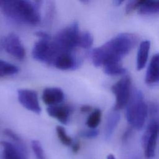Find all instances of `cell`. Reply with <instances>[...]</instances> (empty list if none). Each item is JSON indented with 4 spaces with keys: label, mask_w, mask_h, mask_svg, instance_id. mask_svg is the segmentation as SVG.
<instances>
[{
    "label": "cell",
    "mask_w": 159,
    "mask_h": 159,
    "mask_svg": "<svg viewBox=\"0 0 159 159\" xmlns=\"http://www.w3.org/2000/svg\"><path fill=\"white\" fill-rule=\"evenodd\" d=\"M136 43L137 38L133 34H119L102 45L92 50V62L96 67L121 62L122 58L130 52Z\"/></svg>",
    "instance_id": "cell-1"
},
{
    "label": "cell",
    "mask_w": 159,
    "mask_h": 159,
    "mask_svg": "<svg viewBox=\"0 0 159 159\" xmlns=\"http://www.w3.org/2000/svg\"><path fill=\"white\" fill-rule=\"evenodd\" d=\"M0 9L8 17L32 25L40 22L38 1L25 0H0Z\"/></svg>",
    "instance_id": "cell-2"
},
{
    "label": "cell",
    "mask_w": 159,
    "mask_h": 159,
    "mask_svg": "<svg viewBox=\"0 0 159 159\" xmlns=\"http://www.w3.org/2000/svg\"><path fill=\"white\" fill-rule=\"evenodd\" d=\"M148 114V106L145 103L142 93L139 89L132 91L127 104L126 118L132 128L141 129Z\"/></svg>",
    "instance_id": "cell-3"
},
{
    "label": "cell",
    "mask_w": 159,
    "mask_h": 159,
    "mask_svg": "<svg viewBox=\"0 0 159 159\" xmlns=\"http://www.w3.org/2000/svg\"><path fill=\"white\" fill-rule=\"evenodd\" d=\"M80 32L78 23L73 22L71 24L58 32L52 40V45L57 53H70L78 47Z\"/></svg>",
    "instance_id": "cell-4"
},
{
    "label": "cell",
    "mask_w": 159,
    "mask_h": 159,
    "mask_svg": "<svg viewBox=\"0 0 159 159\" xmlns=\"http://www.w3.org/2000/svg\"><path fill=\"white\" fill-rule=\"evenodd\" d=\"M111 91L116 96V102L114 109L119 111L127 106L131 96V79L129 76H125L114 84Z\"/></svg>",
    "instance_id": "cell-5"
},
{
    "label": "cell",
    "mask_w": 159,
    "mask_h": 159,
    "mask_svg": "<svg viewBox=\"0 0 159 159\" xmlns=\"http://www.w3.org/2000/svg\"><path fill=\"white\" fill-rule=\"evenodd\" d=\"M159 127L156 120H153L148 125L142 139L143 153L146 158L151 159L155 156Z\"/></svg>",
    "instance_id": "cell-6"
},
{
    "label": "cell",
    "mask_w": 159,
    "mask_h": 159,
    "mask_svg": "<svg viewBox=\"0 0 159 159\" xmlns=\"http://www.w3.org/2000/svg\"><path fill=\"white\" fill-rule=\"evenodd\" d=\"M32 56L37 61L52 65L56 56L52 44V39H39L34 45Z\"/></svg>",
    "instance_id": "cell-7"
},
{
    "label": "cell",
    "mask_w": 159,
    "mask_h": 159,
    "mask_svg": "<svg viewBox=\"0 0 159 159\" xmlns=\"http://www.w3.org/2000/svg\"><path fill=\"white\" fill-rule=\"evenodd\" d=\"M0 46L7 53L19 60L25 58V48L19 36L14 33H10L4 37L0 40Z\"/></svg>",
    "instance_id": "cell-8"
},
{
    "label": "cell",
    "mask_w": 159,
    "mask_h": 159,
    "mask_svg": "<svg viewBox=\"0 0 159 159\" xmlns=\"http://www.w3.org/2000/svg\"><path fill=\"white\" fill-rule=\"evenodd\" d=\"M17 98L20 104L25 109L37 114L40 113L41 108L36 91L32 89H20L17 91Z\"/></svg>",
    "instance_id": "cell-9"
},
{
    "label": "cell",
    "mask_w": 159,
    "mask_h": 159,
    "mask_svg": "<svg viewBox=\"0 0 159 159\" xmlns=\"http://www.w3.org/2000/svg\"><path fill=\"white\" fill-rule=\"evenodd\" d=\"M2 148V159H27V150L25 146L17 145L7 141H1Z\"/></svg>",
    "instance_id": "cell-10"
},
{
    "label": "cell",
    "mask_w": 159,
    "mask_h": 159,
    "mask_svg": "<svg viewBox=\"0 0 159 159\" xmlns=\"http://www.w3.org/2000/svg\"><path fill=\"white\" fill-rule=\"evenodd\" d=\"M65 95L59 88H45L42 93V99L43 102L49 106H56L63 102Z\"/></svg>",
    "instance_id": "cell-11"
},
{
    "label": "cell",
    "mask_w": 159,
    "mask_h": 159,
    "mask_svg": "<svg viewBox=\"0 0 159 159\" xmlns=\"http://www.w3.org/2000/svg\"><path fill=\"white\" fill-rule=\"evenodd\" d=\"M52 65L62 70H71L76 67V61L71 53H61L55 58Z\"/></svg>",
    "instance_id": "cell-12"
},
{
    "label": "cell",
    "mask_w": 159,
    "mask_h": 159,
    "mask_svg": "<svg viewBox=\"0 0 159 159\" xmlns=\"http://www.w3.org/2000/svg\"><path fill=\"white\" fill-rule=\"evenodd\" d=\"M145 81L148 84L159 81V53L152 57L146 72Z\"/></svg>",
    "instance_id": "cell-13"
},
{
    "label": "cell",
    "mask_w": 159,
    "mask_h": 159,
    "mask_svg": "<svg viewBox=\"0 0 159 159\" xmlns=\"http://www.w3.org/2000/svg\"><path fill=\"white\" fill-rule=\"evenodd\" d=\"M47 112L50 117L55 118L61 124L68 123L70 114V109L68 106L60 105L48 106Z\"/></svg>",
    "instance_id": "cell-14"
},
{
    "label": "cell",
    "mask_w": 159,
    "mask_h": 159,
    "mask_svg": "<svg viewBox=\"0 0 159 159\" xmlns=\"http://www.w3.org/2000/svg\"><path fill=\"white\" fill-rule=\"evenodd\" d=\"M120 120V114L117 111L113 109L107 116L104 129L106 140H109Z\"/></svg>",
    "instance_id": "cell-15"
},
{
    "label": "cell",
    "mask_w": 159,
    "mask_h": 159,
    "mask_svg": "<svg viewBox=\"0 0 159 159\" xmlns=\"http://www.w3.org/2000/svg\"><path fill=\"white\" fill-rule=\"evenodd\" d=\"M150 48V42L149 40H143L140 43L137 56V68L138 70H141L146 65Z\"/></svg>",
    "instance_id": "cell-16"
},
{
    "label": "cell",
    "mask_w": 159,
    "mask_h": 159,
    "mask_svg": "<svg viewBox=\"0 0 159 159\" xmlns=\"http://www.w3.org/2000/svg\"><path fill=\"white\" fill-rule=\"evenodd\" d=\"M137 11L143 15L159 14V0H140Z\"/></svg>",
    "instance_id": "cell-17"
},
{
    "label": "cell",
    "mask_w": 159,
    "mask_h": 159,
    "mask_svg": "<svg viewBox=\"0 0 159 159\" xmlns=\"http://www.w3.org/2000/svg\"><path fill=\"white\" fill-rule=\"evenodd\" d=\"M104 73L110 76H117L124 75L126 73V69L124 68L121 62L109 63L103 66Z\"/></svg>",
    "instance_id": "cell-18"
},
{
    "label": "cell",
    "mask_w": 159,
    "mask_h": 159,
    "mask_svg": "<svg viewBox=\"0 0 159 159\" xmlns=\"http://www.w3.org/2000/svg\"><path fill=\"white\" fill-rule=\"evenodd\" d=\"M93 43V37L91 33L88 31L80 32L78 47L84 49L89 48Z\"/></svg>",
    "instance_id": "cell-19"
},
{
    "label": "cell",
    "mask_w": 159,
    "mask_h": 159,
    "mask_svg": "<svg viewBox=\"0 0 159 159\" xmlns=\"http://www.w3.org/2000/svg\"><path fill=\"white\" fill-rule=\"evenodd\" d=\"M18 71L19 68L14 65L0 59V75L2 76L16 74Z\"/></svg>",
    "instance_id": "cell-20"
},
{
    "label": "cell",
    "mask_w": 159,
    "mask_h": 159,
    "mask_svg": "<svg viewBox=\"0 0 159 159\" xmlns=\"http://www.w3.org/2000/svg\"><path fill=\"white\" fill-rule=\"evenodd\" d=\"M101 111L99 109H95L88 117L86 120V125L90 129H96L101 122Z\"/></svg>",
    "instance_id": "cell-21"
},
{
    "label": "cell",
    "mask_w": 159,
    "mask_h": 159,
    "mask_svg": "<svg viewBox=\"0 0 159 159\" xmlns=\"http://www.w3.org/2000/svg\"><path fill=\"white\" fill-rule=\"evenodd\" d=\"M56 132L57 136L60 142L65 145L69 146L72 144L71 138L66 134L65 129L63 127L58 125L56 127Z\"/></svg>",
    "instance_id": "cell-22"
},
{
    "label": "cell",
    "mask_w": 159,
    "mask_h": 159,
    "mask_svg": "<svg viewBox=\"0 0 159 159\" xmlns=\"http://www.w3.org/2000/svg\"><path fill=\"white\" fill-rule=\"evenodd\" d=\"M31 147L36 159H45L44 150L39 140H34L31 142Z\"/></svg>",
    "instance_id": "cell-23"
},
{
    "label": "cell",
    "mask_w": 159,
    "mask_h": 159,
    "mask_svg": "<svg viewBox=\"0 0 159 159\" xmlns=\"http://www.w3.org/2000/svg\"><path fill=\"white\" fill-rule=\"evenodd\" d=\"M3 132L6 136L9 137L13 141V143L19 146H25L22 139L13 130H11L10 129H6L4 130Z\"/></svg>",
    "instance_id": "cell-24"
},
{
    "label": "cell",
    "mask_w": 159,
    "mask_h": 159,
    "mask_svg": "<svg viewBox=\"0 0 159 159\" xmlns=\"http://www.w3.org/2000/svg\"><path fill=\"white\" fill-rule=\"evenodd\" d=\"M140 2V0H132L129 1L125 7V13L127 14H130L134 11L137 10Z\"/></svg>",
    "instance_id": "cell-25"
},
{
    "label": "cell",
    "mask_w": 159,
    "mask_h": 159,
    "mask_svg": "<svg viewBox=\"0 0 159 159\" xmlns=\"http://www.w3.org/2000/svg\"><path fill=\"white\" fill-rule=\"evenodd\" d=\"M98 134H99V131L96 129H90L89 130H83L80 134V136L84 138H88V139L95 138L98 135Z\"/></svg>",
    "instance_id": "cell-26"
},
{
    "label": "cell",
    "mask_w": 159,
    "mask_h": 159,
    "mask_svg": "<svg viewBox=\"0 0 159 159\" xmlns=\"http://www.w3.org/2000/svg\"><path fill=\"white\" fill-rule=\"evenodd\" d=\"M35 34L37 37H39V39H51V37L45 32L39 31L37 32Z\"/></svg>",
    "instance_id": "cell-27"
},
{
    "label": "cell",
    "mask_w": 159,
    "mask_h": 159,
    "mask_svg": "<svg viewBox=\"0 0 159 159\" xmlns=\"http://www.w3.org/2000/svg\"><path fill=\"white\" fill-rule=\"evenodd\" d=\"M91 109H92V107L89 105H83V106H81V107H80V111L83 113L89 112V111H91Z\"/></svg>",
    "instance_id": "cell-28"
},
{
    "label": "cell",
    "mask_w": 159,
    "mask_h": 159,
    "mask_svg": "<svg viewBox=\"0 0 159 159\" xmlns=\"http://www.w3.org/2000/svg\"><path fill=\"white\" fill-rule=\"evenodd\" d=\"M80 148V144L79 142H75L72 144V150L74 153H77Z\"/></svg>",
    "instance_id": "cell-29"
},
{
    "label": "cell",
    "mask_w": 159,
    "mask_h": 159,
    "mask_svg": "<svg viewBox=\"0 0 159 159\" xmlns=\"http://www.w3.org/2000/svg\"><path fill=\"white\" fill-rule=\"evenodd\" d=\"M131 132H132L131 129H128L127 130H125V132H124V134L123 135V137H122V140L124 141L126 140L129 138V137L130 136V135L131 134Z\"/></svg>",
    "instance_id": "cell-30"
},
{
    "label": "cell",
    "mask_w": 159,
    "mask_h": 159,
    "mask_svg": "<svg viewBox=\"0 0 159 159\" xmlns=\"http://www.w3.org/2000/svg\"><path fill=\"white\" fill-rule=\"evenodd\" d=\"M124 1H120V0H116L114 1V3L116 5V6H119L120 5L121 3H122Z\"/></svg>",
    "instance_id": "cell-31"
},
{
    "label": "cell",
    "mask_w": 159,
    "mask_h": 159,
    "mask_svg": "<svg viewBox=\"0 0 159 159\" xmlns=\"http://www.w3.org/2000/svg\"><path fill=\"white\" fill-rule=\"evenodd\" d=\"M106 159H116V158L112 154H109L107 155Z\"/></svg>",
    "instance_id": "cell-32"
},
{
    "label": "cell",
    "mask_w": 159,
    "mask_h": 159,
    "mask_svg": "<svg viewBox=\"0 0 159 159\" xmlns=\"http://www.w3.org/2000/svg\"><path fill=\"white\" fill-rule=\"evenodd\" d=\"M1 77H2V75H0V78H1Z\"/></svg>",
    "instance_id": "cell-33"
}]
</instances>
